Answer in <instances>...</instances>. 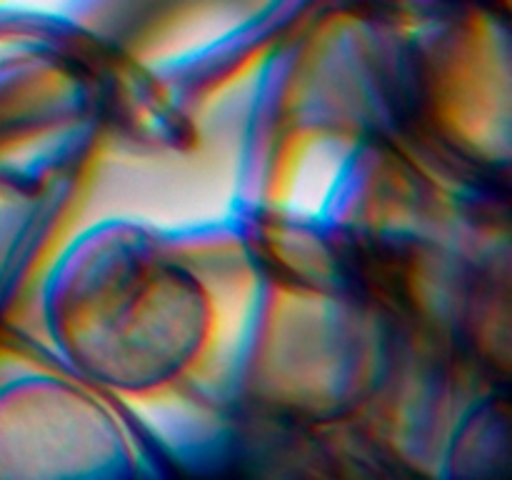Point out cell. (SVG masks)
Returning a JSON list of instances; mask_svg holds the SVG:
<instances>
[{"label": "cell", "mask_w": 512, "mask_h": 480, "mask_svg": "<svg viewBox=\"0 0 512 480\" xmlns=\"http://www.w3.org/2000/svg\"><path fill=\"white\" fill-rule=\"evenodd\" d=\"M215 298L200 270L128 220L85 230L45 290V325L83 383L148 398L188 378L215 340Z\"/></svg>", "instance_id": "obj_1"}, {"label": "cell", "mask_w": 512, "mask_h": 480, "mask_svg": "<svg viewBox=\"0 0 512 480\" xmlns=\"http://www.w3.org/2000/svg\"><path fill=\"white\" fill-rule=\"evenodd\" d=\"M258 350L250 375L260 403L308 423L348 418L388 373L375 315L335 290H295L270 300Z\"/></svg>", "instance_id": "obj_2"}, {"label": "cell", "mask_w": 512, "mask_h": 480, "mask_svg": "<svg viewBox=\"0 0 512 480\" xmlns=\"http://www.w3.org/2000/svg\"><path fill=\"white\" fill-rule=\"evenodd\" d=\"M0 463L8 475L118 473L130 460L125 435L115 415L78 380L33 378L18 385L3 415Z\"/></svg>", "instance_id": "obj_3"}, {"label": "cell", "mask_w": 512, "mask_h": 480, "mask_svg": "<svg viewBox=\"0 0 512 480\" xmlns=\"http://www.w3.org/2000/svg\"><path fill=\"white\" fill-rule=\"evenodd\" d=\"M483 15L463 43H450L428 75V98L450 145L475 163H508V33Z\"/></svg>", "instance_id": "obj_4"}]
</instances>
